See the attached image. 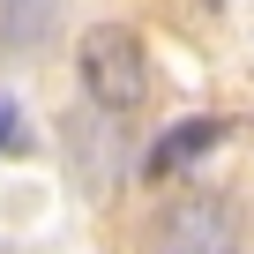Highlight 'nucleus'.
Wrapping results in <instances>:
<instances>
[{
    "label": "nucleus",
    "instance_id": "obj_3",
    "mask_svg": "<svg viewBox=\"0 0 254 254\" xmlns=\"http://www.w3.org/2000/svg\"><path fill=\"white\" fill-rule=\"evenodd\" d=\"M60 23V0H0V53H38Z\"/></svg>",
    "mask_w": 254,
    "mask_h": 254
},
{
    "label": "nucleus",
    "instance_id": "obj_6",
    "mask_svg": "<svg viewBox=\"0 0 254 254\" xmlns=\"http://www.w3.org/2000/svg\"><path fill=\"white\" fill-rule=\"evenodd\" d=\"M202 8H224V0H202Z\"/></svg>",
    "mask_w": 254,
    "mask_h": 254
},
{
    "label": "nucleus",
    "instance_id": "obj_4",
    "mask_svg": "<svg viewBox=\"0 0 254 254\" xmlns=\"http://www.w3.org/2000/svg\"><path fill=\"white\" fill-rule=\"evenodd\" d=\"M217 135H224L217 120H180V127H165L157 150H150V172H180V165L209 157V150H217Z\"/></svg>",
    "mask_w": 254,
    "mask_h": 254
},
{
    "label": "nucleus",
    "instance_id": "obj_5",
    "mask_svg": "<svg viewBox=\"0 0 254 254\" xmlns=\"http://www.w3.org/2000/svg\"><path fill=\"white\" fill-rule=\"evenodd\" d=\"M15 142H23V120H15V105H8V97H0V150H15Z\"/></svg>",
    "mask_w": 254,
    "mask_h": 254
},
{
    "label": "nucleus",
    "instance_id": "obj_1",
    "mask_svg": "<svg viewBox=\"0 0 254 254\" xmlns=\"http://www.w3.org/2000/svg\"><path fill=\"white\" fill-rule=\"evenodd\" d=\"M150 254H247V209L232 194H180L150 224Z\"/></svg>",
    "mask_w": 254,
    "mask_h": 254
},
{
    "label": "nucleus",
    "instance_id": "obj_2",
    "mask_svg": "<svg viewBox=\"0 0 254 254\" xmlns=\"http://www.w3.org/2000/svg\"><path fill=\"white\" fill-rule=\"evenodd\" d=\"M75 67H82L90 105H105V112H135V105H150V53H142L135 30L97 23V30L75 45Z\"/></svg>",
    "mask_w": 254,
    "mask_h": 254
}]
</instances>
